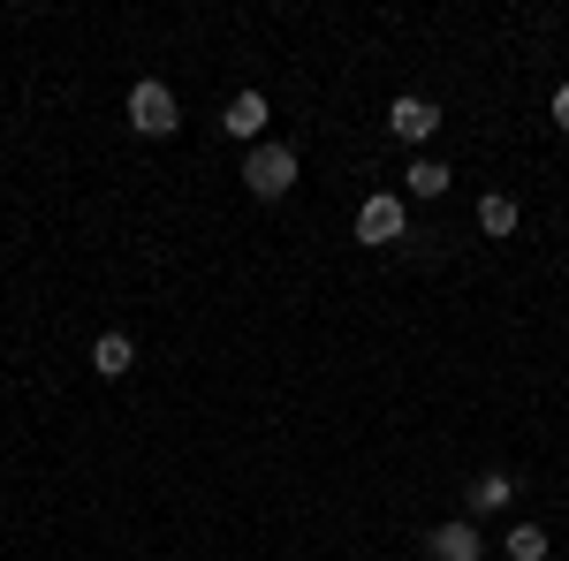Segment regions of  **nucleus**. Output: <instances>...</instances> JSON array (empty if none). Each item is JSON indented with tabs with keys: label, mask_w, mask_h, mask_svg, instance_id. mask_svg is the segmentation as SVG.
Returning a JSON list of instances; mask_svg holds the SVG:
<instances>
[{
	"label": "nucleus",
	"mask_w": 569,
	"mask_h": 561,
	"mask_svg": "<svg viewBox=\"0 0 569 561\" xmlns=\"http://www.w3.org/2000/svg\"><path fill=\"white\" fill-rule=\"evenodd\" d=\"M130 130L137 137H176L182 130V107H176V91L160 84V77H137L130 84Z\"/></svg>",
	"instance_id": "nucleus-2"
},
{
	"label": "nucleus",
	"mask_w": 569,
	"mask_h": 561,
	"mask_svg": "<svg viewBox=\"0 0 569 561\" xmlns=\"http://www.w3.org/2000/svg\"><path fill=\"white\" fill-rule=\"evenodd\" d=\"M402 190H410V198H448V168H440V160H410Z\"/></svg>",
	"instance_id": "nucleus-10"
},
{
	"label": "nucleus",
	"mask_w": 569,
	"mask_h": 561,
	"mask_svg": "<svg viewBox=\"0 0 569 561\" xmlns=\"http://www.w3.org/2000/svg\"><path fill=\"white\" fill-rule=\"evenodd\" d=\"M243 190L266 198V206H273V198H289V190H297V144H281V137L251 144V152H243Z\"/></svg>",
	"instance_id": "nucleus-1"
},
{
	"label": "nucleus",
	"mask_w": 569,
	"mask_h": 561,
	"mask_svg": "<svg viewBox=\"0 0 569 561\" xmlns=\"http://www.w3.org/2000/svg\"><path fill=\"white\" fill-rule=\"evenodd\" d=\"M410 236V206L395 198V190H372L365 206H357V243H372V251H388Z\"/></svg>",
	"instance_id": "nucleus-3"
},
{
	"label": "nucleus",
	"mask_w": 569,
	"mask_h": 561,
	"mask_svg": "<svg viewBox=\"0 0 569 561\" xmlns=\"http://www.w3.org/2000/svg\"><path fill=\"white\" fill-rule=\"evenodd\" d=\"M547 554H555V547H547L539 523H517V531H509V561H547Z\"/></svg>",
	"instance_id": "nucleus-11"
},
{
	"label": "nucleus",
	"mask_w": 569,
	"mask_h": 561,
	"mask_svg": "<svg viewBox=\"0 0 569 561\" xmlns=\"http://www.w3.org/2000/svg\"><path fill=\"white\" fill-rule=\"evenodd\" d=\"M220 130L236 137V144H266V91H236L228 114H220Z\"/></svg>",
	"instance_id": "nucleus-4"
},
{
	"label": "nucleus",
	"mask_w": 569,
	"mask_h": 561,
	"mask_svg": "<svg viewBox=\"0 0 569 561\" xmlns=\"http://www.w3.org/2000/svg\"><path fill=\"white\" fill-rule=\"evenodd\" d=\"M388 130L402 137V144H426V137L440 130V107H433V99H395V107H388Z\"/></svg>",
	"instance_id": "nucleus-6"
},
{
	"label": "nucleus",
	"mask_w": 569,
	"mask_h": 561,
	"mask_svg": "<svg viewBox=\"0 0 569 561\" xmlns=\"http://www.w3.org/2000/svg\"><path fill=\"white\" fill-rule=\"evenodd\" d=\"M517 220H525V213H517L509 190H486V198H479V228H486V236H517Z\"/></svg>",
	"instance_id": "nucleus-9"
},
{
	"label": "nucleus",
	"mask_w": 569,
	"mask_h": 561,
	"mask_svg": "<svg viewBox=\"0 0 569 561\" xmlns=\"http://www.w3.org/2000/svg\"><path fill=\"white\" fill-rule=\"evenodd\" d=\"M130 364H137V342H130V334H99V342H91V372H99V380H122Z\"/></svg>",
	"instance_id": "nucleus-7"
},
{
	"label": "nucleus",
	"mask_w": 569,
	"mask_h": 561,
	"mask_svg": "<svg viewBox=\"0 0 569 561\" xmlns=\"http://www.w3.org/2000/svg\"><path fill=\"white\" fill-rule=\"evenodd\" d=\"M509 493H517V478H509V471L471 478V517H493V509H509Z\"/></svg>",
	"instance_id": "nucleus-8"
},
{
	"label": "nucleus",
	"mask_w": 569,
	"mask_h": 561,
	"mask_svg": "<svg viewBox=\"0 0 569 561\" xmlns=\"http://www.w3.org/2000/svg\"><path fill=\"white\" fill-rule=\"evenodd\" d=\"M555 122H562V130H569V84L555 91Z\"/></svg>",
	"instance_id": "nucleus-12"
},
{
	"label": "nucleus",
	"mask_w": 569,
	"mask_h": 561,
	"mask_svg": "<svg viewBox=\"0 0 569 561\" xmlns=\"http://www.w3.org/2000/svg\"><path fill=\"white\" fill-rule=\"evenodd\" d=\"M426 554L433 561H486V539H479V523H440V531H426Z\"/></svg>",
	"instance_id": "nucleus-5"
}]
</instances>
